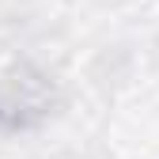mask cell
<instances>
[{
	"instance_id": "1",
	"label": "cell",
	"mask_w": 159,
	"mask_h": 159,
	"mask_svg": "<svg viewBox=\"0 0 159 159\" xmlns=\"http://www.w3.org/2000/svg\"><path fill=\"white\" fill-rule=\"evenodd\" d=\"M57 91L53 84L30 65H11L0 72V125L27 129L38 125L53 110Z\"/></svg>"
}]
</instances>
